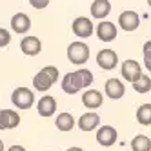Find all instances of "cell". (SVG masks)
Here are the masks:
<instances>
[{
	"instance_id": "obj_1",
	"label": "cell",
	"mask_w": 151,
	"mask_h": 151,
	"mask_svg": "<svg viewBox=\"0 0 151 151\" xmlns=\"http://www.w3.org/2000/svg\"><path fill=\"white\" fill-rule=\"evenodd\" d=\"M93 84V73L89 69H78V71H73V73H66L62 78V91L68 93V95H75L78 93L84 88H89Z\"/></svg>"
},
{
	"instance_id": "obj_2",
	"label": "cell",
	"mask_w": 151,
	"mask_h": 151,
	"mask_svg": "<svg viewBox=\"0 0 151 151\" xmlns=\"http://www.w3.org/2000/svg\"><path fill=\"white\" fill-rule=\"evenodd\" d=\"M60 77V73L55 66H46V68H42L35 77H33V88L37 91H49L53 88V84H55Z\"/></svg>"
},
{
	"instance_id": "obj_3",
	"label": "cell",
	"mask_w": 151,
	"mask_h": 151,
	"mask_svg": "<svg viewBox=\"0 0 151 151\" xmlns=\"http://www.w3.org/2000/svg\"><path fill=\"white\" fill-rule=\"evenodd\" d=\"M68 58L75 66H82V64H86L89 60V46L84 44L82 40L71 42L68 46Z\"/></svg>"
},
{
	"instance_id": "obj_4",
	"label": "cell",
	"mask_w": 151,
	"mask_h": 151,
	"mask_svg": "<svg viewBox=\"0 0 151 151\" xmlns=\"http://www.w3.org/2000/svg\"><path fill=\"white\" fill-rule=\"evenodd\" d=\"M11 102L17 109H29V107L35 104V95L29 88L20 86V88H17L11 93Z\"/></svg>"
},
{
	"instance_id": "obj_5",
	"label": "cell",
	"mask_w": 151,
	"mask_h": 151,
	"mask_svg": "<svg viewBox=\"0 0 151 151\" xmlns=\"http://www.w3.org/2000/svg\"><path fill=\"white\" fill-rule=\"evenodd\" d=\"M120 71H122V77L127 80V82H137L140 77H142V68H140V64L137 62V60H124L122 62V68H120Z\"/></svg>"
},
{
	"instance_id": "obj_6",
	"label": "cell",
	"mask_w": 151,
	"mask_h": 151,
	"mask_svg": "<svg viewBox=\"0 0 151 151\" xmlns=\"http://www.w3.org/2000/svg\"><path fill=\"white\" fill-rule=\"evenodd\" d=\"M71 29H73V33L77 35V37H80V38H88V37H91L93 35V22L88 18V17H77L73 20V26H71Z\"/></svg>"
},
{
	"instance_id": "obj_7",
	"label": "cell",
	"mask_w": 151,
	"mask_h": 151,
	"mask_svg": "<svg viewBox=\"0 0 151 151\" xmlns=\"http://www.w3.org/2000/svg\"><path fill=\"white\" fill-rule=\"evenodd\" d=\"M116 138H118V133L113 126H100V129L96 131V142L104 147L113 146L116 142Z\"/></svg>"
},
{
	"instance_id": "obj_8",
	"label": "cell",
	"mask_w": 151,
	"mask_h": 151,
	"mask_svg": "<svg viewBox=\"0 0 151 151\" xmlns=\"http://www.w3.org/2000/svg\"><path fill=\"white\" fill-rule=\"evenodd\" d=\"M118 26H120L124 31H135L138 26H140V17L137 11H131V9H127V11L120 13V17H118Z\"/></svg>"
},
{
	"instance_id": "obj_9",
	"label": "cell",
	"mask_w": 151,
	"mask_h": 151,
	"mask_svg": "<svg viewBox=\"0 0 151 151\" xmlns=\"http://www.w3.org/2000/svg\"><path fill=\"white\" fill-rule=\"evenodd\" d=\"M96 64L106 71L115 69L116 64H118V55L113 49H102V51H99V55H96Z\"/></svg>"
},
{
	"instance_id": "obj_10",
	"label": "cell",
	"mask_w": 151,
	"mask_h": 151,
	"mask_svg": "<svg viewBox=\"0 0 151 151\" xmlns=\"http://www.w3.org/2000/svg\"><path fill=\"white\" fill-rule=\"evenodd\" d=\"M20 124V115L15 109H0V131L15 129Z\"/></svg>"
},
{
	"instance_id": "obj_11",
	"label": "cell",
	"mask_w": 151,
	"mask_h": 151,
	"mask_svg": "<svg viewBox=\"0 0 151 151\" xmlns=\"http://www.w3.org/2000/svg\"><path fill=\"white\" fill-rule=\"evenodd\" d=\"M96 37H99L102 42H111L116 38V26L113 22H107V20H102L96 26Z\"/></svg>"
},
{
	"instance_id": "obj_12",
	"label": "cell",
	"mask_w": 151,
	"mask_h": 151,
	"mask_svg": "<svg viewBox=\"0 0 151 151\" xmlns=\"http://www.w3.org/2000/svg\"><path fill=\"white\" fill-rule=\"evenodd\" d=\"M20 49H22L24 55L27 57H35L42 51V42L37 37H24L20 40Z\"/></svg>"
},
{
	"instance_id": "obj_13",
	"label": "cell",
	"mask_w": 151,
	"mask_h": 151,
	"mask_svg": "<svg viewBox=\"0 0 151 151\" xmlns=\"http://www.w3.org/2000/svg\"><path fill=\"white\" fill-rule=\"evenodd\" d=\"M11 29L18 35H24L31 29V18L26 13H15L11 17Z\"/></svg>"
},
{
	"instance_id": "obj_14",
	"label": "cell",
	"mask_w": 151,
	"mask_h": 151,
	"mask_svg": "<svg viewBox=\"0 0 151 151\" xmlns=\"http://www.w3.org/2000/svg\"><path fill=\"white\" fill-rule=\"evenodd\" d=\"M104 89H106V95L109 96L111 100L122 99V96H124V91H126L122 80H118V78H109V80H106Z\"/></svg>"
},
{
	"instance_id": "obj_15",
	"label": "cell",
	"mask_w": 151,
	"mask_h": 151,
	"mask_svg": "<svg viewBox=\"0 0 151 151\" xmlns=\"http://www.w3.org/2000/svg\"><path fill=\"white\" fill-rule=\"evenodd\" d=\"M99 124H100V116H99V113H93V111L84 113L77 122L80 131H93V129L99 127Z\"/></svg>"
},
{
	"instance_id": "obj_16",
	"label": "cell",
	"mask_w": 151,
	"mask_h": 151,
	"mask_svg": "<svg viewBox=\"0 0 151 151\" xmlns=\"http://www.w3.org/2000/svg\"><path fill=\"white\" fill-rule=\"evenodd\" d=\"M37 109H38V115H40V116H44V118L53 116V113L57 111V100L53 99L51 95H44V96H42V99L38 100Z\"/></svg>"
},
{
	"instance_id": "obj_17",
	"label": "cell",
	"mask_w": 151,
	"mask_h": 151,
	"mask_svg": "<svg viewBox=\"0 0 151 151\" xmlns=\"http://www.w3.org/2000/svg\"><path fill=\"white\" fill-rule=\"evenodd\" d=\"M102 102H104V95L99 89H88L82 95V104L88 109H96V107L102 106Z\"/></svg>"
},
{
	"instance_id": "obj_18",
	"label": "cell",
	"mask_w": 151,
	"mask_h": 151,
	"mask_svg": "<svg viewBox=\"0 0 151 151\" xmlns=\"http://www.w3.org/2000/svg\"><path fill=\"white\" fill-rule=\"evenodd\" d=\"M111 11V4L107 0H95L91 4V17L93 18H99V20H104Z\"/></svg>"
},
{
	"instance_id": "obj_19",
	"label": "cell",
	"mask_w": 151,
	"mask_h": 151,
	"mask_svg": "<svg viewBox=\"0 0 151 151\" xmlns=\"http://www.w3.org/2000/svg\"><path fill=\"white\" fill-rule=\"evenodd\" d=\"M55 126H57L58 131L68 133V131H71V129L75 127V118H73V115H71V113H68V111L58 113V115H57V118H55Z\"/></svg>"
},
{
	"instance_id": "obj_20",
	"label": "cell",
	"mask_w": 151,
	"mask_h": 151,
	"mask_svg": "<svg viewBox=\"0 0 151 151\" xmlns=\"http://www.w3.org/2000/svg\"><path fill=\"white\" fill-rule=\"evenodd\" d=\"M131 149L133 151H151V140L146 135H137L131 140Z\"/></svg>"
},
{
	"instance_id": "obj_21",
	"label": "cell",
	"mask_w": 151,
	"mask_h": 151,
	"mask_svg": "<svg viewBox=\"0 0 151 151\" xmlns=\"http://www.w3.org/2000/svg\"><path fill=\"white\" fill-rule=\"evenodd\" d=\"M137 120L142 126H151V104H142L137 109Z\"/></svg>"
},
{
	"instance_id": "obj_22",
	"label": "cell",
	"mask_w": 151,
	"mask_h": 151,
	"mask_svg": "<svg viewBox=\"0 0 151 151\" xmlns=\"http://www.w3.org/2000/svg\"><path fill=\"white\" fill-rule=\"evenodd\" d=\"M133 89L137 91V93H149L151 91V78L147 77V75H142L137 82H133Z\"/></svg>"
},
{
	"instance_id": "obj_23",
	"label": "cell",
	"mask_w": 151,
	"mask_h": 151,
	"mask_svg": "<svg viewBox=\"0 0 151 151\" xmlns=\"http://www.w3.org/2000/svg\"><path fill=\"white\" fill-rule=\"evenodd\" d=\"M142 55H144V66L147 68V71H151V40H147L144 44Z\"/></svg>"
},
{
	"instance_id": "obj_24",
	"label": "cell",
	"mask_w": 151,
	"mask_h": 151,
	"mask_svg": "<svg viewBox=\"0 0 151 151\" xmlns=\"http://www.w3.org/2000/svg\"><path fill=\"white\" fill-rule=\"evenodd\" d=\"M9 42H11V35H9V31L0 27V47H6Z\"/></svg>"
},
{
	"instance_id": "obj_25",
	"label": "cell",
	"mask_w": 151,
	"mask_h": 151,
	"mask_svg": "<svg viewBox=\"0 0 151 151\" xmlns=\"http://www.w3.org/2000/svg\"><path fill=\"white\" fill-rule=\"evenodd\" d=\"M31 6L37 9H44L46 6H49V0H31Z\"/></svg>"
},
{
	"instance_id": "obj_26",
	"label": "cell",
	"mask_w": 151,
	"mask_h": 151,
	"mask_svg": "<svg viewBox=\"0 0 151 151\" xmlns=\"http://www.w3.org/2000/svg\"><path fill=\"white\" fill-rule=\"evenodd\" d=\"M7 151H27L24 146H18V144H15V146H9V149Z\"/></svg>"
},
{
	"instance_id": "obj_27",
	"label": "cell",
	"mask_w": 151,
	"mask_h": 151,
	"mask_svg": "<svg viewBox=\"0 0 151 151\" xmlns=\"http://www.w3.org/2000/svg\"><path fill=\"white\" fill-rule=\"evenodd\" d=\"M68 151H84V149H82V147H77V146H75V147H69Z\"/></svg>"
},
{
	"instance_id": "obj_28",
	"label": "cell",
	"mask_w": 151,
	"mask_h": 151,
	"mask_svg": "<svg viewBox=\"0 0 151 151\" xmlns=\"http://www.w3.org/2000/svg\"><path fill=\"white\" fill-rule=\"evenodd\" d=\"M0 151H4V142H2V138H0Z\"/></svg>"
},
{
	"instance_id": "obj_29",
	"label": "cell",
	"mask_w": 151,
	"mask_h": 151,
	"mask_svg": "<svg viewBox=\"0 0 151 151\" xmlns=\"http://www.w3.org/2000/svg\"><path fill=\"white\" fill-rule=\"evenodd\" d=\"M149 6H151V0H149Z\"/></svg>"
}]
</instances>
